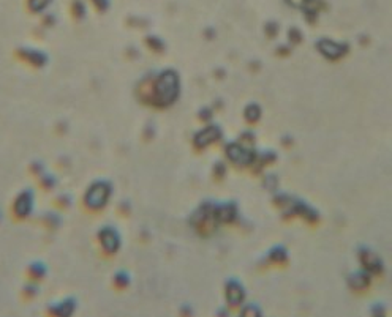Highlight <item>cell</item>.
Here are the masks:
<instances>
[{"label":"cell","instance_id":"1","mask_svg":"<svg viewBox=\"0 0 392 317\" xmlns=\"http://www.w3.org/2000/svg\"><path fill=\"white\" fill-rule=\"evenodd\" d=\"M155 95L157 100L163 104H171L179 95V79L175 73L166 71L158 78L155 84Z\"/></svg>","mask_w":392,"mask_h":317},{"label":"cell","instance_id":"2","mask_svg":"<svg viewBox=\"0 0 392 317\" xmlns=\"http://www.w3.org/2000/svg\"><path fill=\"white\" fill-rule=\"evenodd\" d=\"M109 198V186L106 183H95L90 186V190L86 194V202L87 205L92 208H100L106 204V200Z\"/></svg>","mask_w":392,"mask_h":317},{"label":"cell","instance_id":"3","mask_svg":"<svg viewBox=\"0 0 392 317\" xmlns=\"http://www.w3.org/2000/svg\"><path fill=\"white\" fill-rule=\"evenodd\" d=\"M100 240H101L103 248H105L108 253H116L119 249V245H121L119 235L113 229H105L103 232H100Z\"/></svg>","mask_w":392,"mask_h":317},{"label":"cell","instance_id":"4","mask_svg":"<svg viewBox=\"0 0 392 317\" xmlns=\"http://www.w3.org/2000/svg\"><path fill=\"white\" fill-rule=\"evenodd\" d=\"M361 262H362L365 270H369L372 273H380L383 270L381 259L377 254H373L372 251H362V253H361Z\"/></svg>","mask_w":392,"mask_h":317},{"label":"cell","instance_id":"5","mask_svg":"<svg viewBox=\"0 0 392 317\" xmlns=\"http://www.w3.org/2000/svg\"><path fill=\"white\" fill-rule=\"evenodd\" d=\"M226 300L231 305H241L244 300V289L239 282L236 281H229L226 284Z\"/></svg>","mask_w":392,"mask_h":317},{"label":"cell","instance_id":"6","mask_svg":"<svg viewBox=\"0 0 392 317\" xmlns=\"http://www.w3.org/2000/svg\"><path fill=\"white\" fill-rule=\"evenodd\" d=\"M228 155L233 161L241 162V164H249V162L253 159L252 153L245 152L244 149L239 147V145H229V147H228Z\"/></svg>","mask_w":392,"mask_h":317},{"label":"cell","instance_id":"7","mask_svg":"<svg viewBox=\"0 0 392 317\" xmlns=\"http://www.w3.org/2000/svg\"><path fill=\"white\" fill-rule=\"evenodd\" d=\"M318 47L319 51H321L326 57H329V59H337L343 54V47L337 43H332V41H327V40H323V41L318 43Z\"/></svg>","mask_w":392,"mask_h":317},{"label":"cell","instance_id":"8","mask_svg":"<svg viewBox=\"0 0 392 317\" xmlns=\"http://www.w3.org/2000/svg\"><path fill=\"white\" fill-rule=\"evenodd\" d=\"M214 213H215V218H217V221H233L236 218V207L233 204L215 207Z\"/></svg>","mask_w":392,"mask_h":317},{"label":"cell","instance_id":"9","mask_svg":"<svg viewBox=\"0 0 392 317\" xmlns=\"http://www.w3.org/2000/svg\"><path fill=\"white\" fill-rule=\"evenodd\" d=\"M348 284H349L351 289L362 290V289H365L367 286H369V275H365L362 272L351 275L349 278H348Z\"/></svg>","mask_w":392,"mask_h":317},{"label":"cell","instance_id":"10","mask_svg":"<svg viewBox=\"0 0 392 317\" xmlns=\"http://www.w3.org/2000/svg\"><path fill=\"white\" fill-rule=\"evenodd\" d=\"M32 208V198H30V194H21V196L18 198V200H16V205H14V211L18 213L19 216H26L29 215V211Z\"/></svg>","mask_w":392,"mask_h":317},{"label":"cell","instance_id":"11","mask_svg":"<svg viewBox=\"0 0 392 317\" xmlns=\"http://www.w3.org/2000/svg\"><path fill=\"white\" fill-rule=\"evenodd\" d=\"M217 136H218L217 128H207V129H204V131L196 137V144L198 145H203V147H204V145H207L209 142L217 139Z\"/></svg>","mask_w":392,"mask_h":317},{"label":"cell","instance_id":"12","mask_svg":"<svg viewBox=\"0 0 392 317\" xmlns=\"http://www.w3.org/2000/svg\"><path fill=\"white\" fill-rule=\"evenodd\" d=\"M270 259H272V261H275V262H282V261H285V259H286V251L282 246L274 248L270 251Z\"/></svg>","mask_w":392,"mask_h":317},{"label":"cell","instance_id":"13","mask_svg":"<svg viewBox=\"0 0 392 317\" xmlns=\"http://www.w3.org/2000/svg\"><path fill=\"white\" fill-rule=\"evenodd\" d=\"M51 0H30V8L34 11H40V10H43V8Z\"/></svg>","mask_w":392,"mask_h":317},{"label":"cell","instance_id":"14","mask_svg":"<svg viewBox=\"0 0 392 317\" xmlns=\"http://www.w3.org/2000/svg\"><path fill=\"white\" fill-rule=\"evenodd\" d=\"M258 116H260L258 106H250V108L247 109V119H249V120H257Z\"/></svg>","mask_w":392,"mask_h":317}]
</instances>
